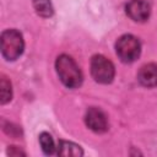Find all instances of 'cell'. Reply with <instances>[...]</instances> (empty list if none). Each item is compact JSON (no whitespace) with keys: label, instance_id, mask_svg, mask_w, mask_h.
<instances>
[{"label":"cell","instance_id":"1","mask_svg":"<svg viewBox=\"0 0 157 157\" xmlns=\"http://www.w3.org/2000/svg\"><path fill=\"white\" fill-rule=\"evenodd\" d=\"M60 81L69 88H76L82 83V74L75 60L69 55H60L55 63Z\"/></svg>","mask_w":157,"mask_h":157},{"label":"cell","instance_id":"2","mask_svg":"<svg viewBox=\"0 0 157 157\" xmlns=\"http://www.w3.org/2000/svg\"><path fill=\"white\" fill-rule=\"evenodd\" d=\"M22 34L16 29L4 31L1 34V53L7 60H16L23 52Z\"/></svg>","mask_w":157,"mask_h":157},{"label":"cell","instance_id":"3","mask_svg":"<svg viewBox=\"0 0 157 157\" xmlns=\"http://www.w3.org/2000/svg\"><path fill=\"white\" fill-rule=\"evenodd\" d=\"M115 50L121 61L132 63L139 58L141 52V45L136 37L131 34H125L118 39L115 44Z\"/></svg>","mask_w":157,"mask_h":157},{"label":"cell","instance_id":"4","mask_svg":"<svg viewBox=\"0 0 157 157\" xmlns=\"http://www.w3.org/2000/svg\"><path fill=\"white\" fill-rule=\"evenodd\" d=\"M91 74L99 83H109L114 78V66L103 55H94L91 60Z\"/></svg>","mask_w":157,"mask_h":157},{"label":"cell","instance_id":"5","mask_svg":"<svg viewBox=\"0 0 157 157\" xmlns=\"http://www.w3.org/2000/svg\"><path fill=\"white\" fill-rule=\"evenodd\" d=\"M86 125L94 132H104L108 130V119L98 108H90L85 115Z\"/></svg>","mask_w":157,"mask_h":157},{"label":"cell","instance_id":"6","mask_svg":"<svg viewBox=\"0 0 157 157\" xmlns=\"http://www.w3.org/2000/svg\"><path fill=\"white\" fill-rule=\"evenodd\" d=\"M125 11L131 20L144 22L150 16V5L144 0H131L126 4Z\"/></svg>","mask_w":157,"mask_h":157},{"label":"cell","instance_id":"7","mask_svg":"<svg viewBox=\"0 0 157 157\" xmlns=\"http://www.w3.org/2000/svg\"><path fill=\"white\" fill-rule=\"evenodd\" d=\"M137 80L145 87L157 86V65L156 64L144 65L137 74Z\"/></svg>","mask_w":157,"mask_h":157},{"label":"cell","instance_id":"8","mask_svg":"<svg viewBox=\"0 0 157 157\" xmlns=\"http://www.w3.org/2000/svg\"><path fill=\"white\" fill-rule=\"evenodd\" d=\"M56 153L60 156H81L82 150L78 145H75L69 141H60L56 148Z\"/></svg>","mask_w":157,"mask_h":157},{"label":"cell","instance_id":"9","mask_svg":"<svg viewBox=\"0 0 157 157\" xmlns=\"http://www.w3.org/2000/svg\"><path fill=\"white\" fill-rule=\"evenodd\" d=\"M33 6L39 16L50 17L53 15V6L49 0H33Z\"/></svg>","mask_w":157,"mask_h":157},{"label":"cell","instance_id":"10","mask_svg":"<svg viewBox=\"0 0 157 157\" xmlns=\"http://www.w3.org/2000/svg\"><path fill=\"white\" fill-rule=\"evenodd\" d=\"M39 142H40V147L45 155H53L55 152V145H54L53 137L48 132H42L39 135Z\"/></svg>","mask_w":157,"mask_h":157},{"label":"cell","instance_id":"11","mask_svg":"<svg viewBox=\"0 0 157 157\" xmlns=\"http://www.w3.org/2000/svg\"><path fill=\"white\" fill-rule=\"evenodd\" d=\"M0 88H1V103L5 104L7 103L11 97H12V91H11V83L10 81L2 76L1 77V81H0Z\"/></svg>","mask_w":157,"mask_h":157}]
</instances>
